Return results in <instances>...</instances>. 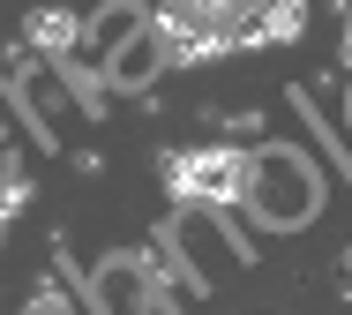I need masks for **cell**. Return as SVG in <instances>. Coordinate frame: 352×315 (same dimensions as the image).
I'll use <instances>...</instances> for the list:
<instances>
[{"label": "cell", "instance_id": "6da1fadb", "mask_svg": "<svg viewBox=\"0 0 352 315\" xmlns=\"http://www.w3.org/2000/svg\"><path fill=\"white\" fill-rule=\"evenodd\" d=\"M157 23L180 61H210L232 45H285L300 38L307 8L300 0H157Z\"/></svg>", "mask_w": 352, "mask_h": 315}, {"label": "cell", "instance_id": "7a4b0ae2", "mask_svg": "<svg viewBox=\"0 0 352 315\" xmlns=\"http://www.w3.org/2000/svg\"><path fill=\"white\" fill-rule=\"evenodd\" d=\"M165 188L173 195H195V203H240L255 188V158L240 151H188L165 165Z\"/></svg>", "mask_w": 352, "mask_h": 315}, {"label": "cell", "instance_id": "3957f363", "mask_svg": "<svg viewBox=\"0 0 352 315\" xmlns=\"http://www.w3.org/2000/svg\"><path fill=\"white\" fill-rule=\"evenodd\" d=\"M23 30H30L38 45H68V38H75V15H60V8H38V15L23 23Z\"/></svg>", "mask_w": 352, "mask_h": 315}]
</instances>
